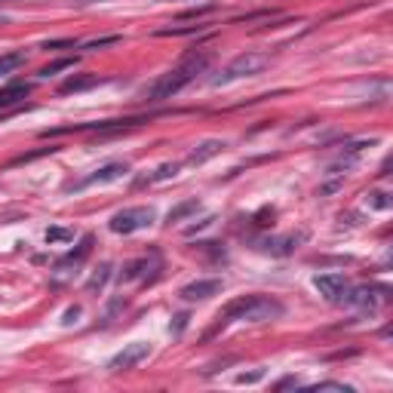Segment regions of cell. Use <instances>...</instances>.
Returning a JSON list of instances; mask_svg holds the SVG:
<instances>
[{
	"label": "cell",
	"mask_w": 393,
	"mask_h": 393,
	"mask_svg": "<svg viewBox=\"0 0 393 393\" xmlns=\"http://www.w3.org/2000/svg\"><path fill=\"white\" fill-rule=\"evenodd\" d=\"M283 304L270 295H243V298L230 301L219 317V329L230 323H270V319L283 317Z\"/></svg>",
	"instance_id": "cell-1"
},
{
	"label": "cell",
	"mask_w": 393,
	"mask_h": 393,
	"mask_svg": "<svg viewBox=\"0 0 393 393\" xmlns=\"http://www.w3.org/2000/svg\"><path fill=\"white\" fill-rule=\"evenodd\" d=\"M206 65H209V55H206V53L184 55L181 65H175L172 71H166V74L160 77L148 92H144V99H148V102H166V99H172V95H179L197 74H203Z\"/></svg>",
	"instance_id": "cell-2"
},
{
	"label": "cell",
	"mask_w": 393,
	"mask_h": 393,
	"mask_svg": "<svg viewBox=\"0 0 393 393\" xmlns=\"http://www.w3.org/2000/svg\"><path fill=\"white\" fill-rule=\"evenodd\" d=\"M268 55H261V53H240L237 59H230L228 65H224V71L219 77L212 80V86H228V83H234V80H243V77H255V74H261L264 68H268Z\"/></svg>",
	"instance_id": "cell-3"
},
{
	"label": "cell",
	"mask_w": 393,
	"mask_h": 393,
	"mask_svg": "<svg viewBox=\"0 0 393 393\" xmlns=\"http://www.w3.org/2000/svg\"><path fill=\"white\" fill-rule=\"evenodd\" d=\"M157 219V212L151 209V206H130V209H120L117 215H111L108 228L114 230V234H135V230L142 228H151Z\"/></svg>",
	"instance_id": "cell-4"
},
{
	"label": "cell",
	"mask_w": 393,
	"mask_h": 393,
	"mask_svg": "<svg viewBox=\"0 0 393 393\" xmlns=\"http://www.w3.org/2000/svg\"><path fill=\"white\" fill-rule=\"evenodd\" d=\"M148 357H151V344L148 341H132V344H126L120 354H114L108 359V372H126V368H135Z\"/></svg>",
	"instance_id": "cell-5"
},
{
	"label": "cell",
	"mask_w": 393,
	"mask_h": 393,
	"mask_svg": "<svg viewBox=\"0 0 393 393\" xmlns=\"http://www.w3.org/2000/svg\"><path fill=\"white\" fill-rule=\"evenodd\" d=\"M126 172H130V163H120V160H114V163H105L102 170H95L92 175H86V179L74 181L68 191H83V188H92V184H108V181H117V179H123Z\"/></svg>",
	"instance_id": "cell-6"
},
{
	"label": "cell",
	"mask_w": 393,
	"mask_h": 393,
	"mask_svg": "<svg viewBox=\"0 0 393 393\" xmlns=\"http://www.w3.org/2000/svg\"><path fill=\"white\" fill-rule=\"evenodd\" d=\"M221 280H194V283H188V286H181V298L184 301H206V298H212V295H219L221 292Z\"/></svg>",
	"instance_id": "cell-7"
},
{
	"label": "cell",
	"mask_w": 393,
	"mask_h": 393,
	"mask_svg": "<svg viewBox=\"0 0 393 393\" xmlns=\"http://www.w3.org/2000/svg\"><path fill=\"white\" fill-rule=\"evenodd\" d=\"M304 240V234H286V237H268L258 243L261 252H270V255H289L295 252V246H298Z\"/></svg>",
	"instance_id": "cell-8"
},
{
	"label": "cell",
	"mask_w": 393,
	"mask_h": 393,
	"mask_svg": "<svg viewBox=\"0 0 393 393\" xmlns=\"http://www.w3.org/2000/svg\"><path fill=\"white\" fill-rule=\"evenodd\" d=\"M228 148L221 139H206V142H200L194 151L188 154V166H203L206 160H212V157H219L221 151Z\"/></svg>",
	"instance_id": "cell-9"
},
{
	"label": "cell",
	"mask_w": 393,
	"mask_h": 393,
	"mask_svg": "<svg viewBox=\"0 0 393 393\" xmlns=\"http://www.w3.org/2000/svg\"><path fill=\"white\" fill-rule=\"evenodd\" d=\"M314 286H317V292L323 295V298L335 301L344 292L347 280H344V274H319V277H314Z\"/></svg>",
	"instance_id": "cell-10"
},
{
	"label": "cell",
	"mask_w": 393,
	"mask_h": 393,
	"mask_svg": "<svg viewBox=\"0 0 393 393\" xmlns=\"http://www.w3.org/2000/svg\"><path fill=\"white\" fill-rule=\"evenodd\" d=\"M375 289L372 286H357V289H347L344 286V292L338 295L335 301H341V304H354V308H368L372 310L375 308Z\"/></svg>",
	"instance_id": "cell-11"
},
{
	"label": "cell",
	"mask_w": 393,
	"mask_h": 393,
	"mask_svg": "<svg viewBox=\"0 0 393 393\" xmlns=\"http://www.w3.org/2000/svg\"><path fill=\"white\" fill-rule=\"evenodd\" d=\"M151 264H160L157 252H151V255H144V258H135V261H130V264H123V270H120V283H132V280L144 277Z\"/></svg>",
	"instance_id": "cell-12"
},
{
	"label": "cell",
	"mask_w": 393,
	"mask_h": 393,
	"mask_svg": "<svg viewBox=\"0 0 393 393\" xmlns=\"http://www.w3.org/2000/svg\"><path fill=\"white\" fill-rule=\"evenodd\" d=\"M92 243H95V240H92V234H86L83 240H80V246H77V249H71V252L65 255V258H59V261H55V270H68V268H77V264L83 261V258H86V255H90V252H92Z\"/></svg>",
	"instance_id": "cell-13"
},
{
	"label": "cell",
	"mask_w": 393,
	"mask_h": 393,
	"mask_svg": "<svg viewBox=\"0 0 393 393\" xmlns=\"http://www.w3.org/2000/svg\"><path fill=\"white\" fill-rule=\"evenodd\" d=\"M181 170V163H160L154 172H148V175H142L139 181H135V188H148V184H160V181H170L175 179Z\"/></svg>",
	"instance_id": "cell-14"
},
{
	"label": "cell",
	"mask_w": 393,
	"mask_h": 393,
	"mask_svg": "<svg viewBox=\"0 0 393 393\" xmlns=\"http://www.w3.org/2000/svg\"><path fill=\"white\" fill-rule=\"evenodd\" d=\"M102 80L99 74H71L65 83L59 86V92L62 95H68V92H83V90H92V86H99Z\"/></svg>",
	"instance_id": "cell-15"
},
{
	"label": "cell",
	"mask_w": 393,
	"mask_h": 393,
	"mask_svg": "<svg viewBox=\"0 0 393 393\" xmlns=\"http://www.w3.org/2000/svg\"><path fill=\"white\" fill-rule=\"evenodd\" d=\"M28 92H31V83H6L4 90H0V111L19 105V102L25 99Z\"/></svg>",
	"instance_id": "cell-16"
},
{
	"label": "cell",
	"mask_w": 393,
	"mask_h": 393,
	"mask_svg": "<svg viewBox=\"0 0 393 393\" xmlns=\"http://www.w3.org/2000/svg\"><path fill=\"white\" fill-rule=\"evenodd\" d=\"M111 274H114V264L111 261H105V264H99V270L90 277V283H86V292L90 295H95V292H102V289L108 286V280H111Z\"/></svg>",
	"instance_id": "cell-17"
},
{
	"label": "cell",
	"mask_w": 393,
	"mask_h": 393,
	"mask_svg": "<svg viewBox=\"0 0 393 393\" xmlns=\"http://www.w3.org/2000/svg\"><path fill=\"white\" fill-rule=\"evenodd\" d=\"M200 209V200L197 197H191V200H184V203H179V206H172L170 209V215H166V221L170 224H175V221H184L188 215H194Z\"/></svg>",
	"instance_id": "cell-18"
},
{
	"label": "cell",
	"mask_w": 393,
	"mask_h": 393,
	"mask_svg": "<svg viewBox=\"0 0 393 393\" xmlns=\"http://www.w3.org/2000/svg\"><path fill=\"white\" fill-rule=\"evenodd\" d=\"M22 65H25V53H6V55H0V77L10 74V71H15V68H22Z\"/></svg>",
	"instance_id": "cell-19"
},
{
	"label": "cell",
	"mask_w": 393,
	"mask_h": 393,
	"mask_svg": "<svg viewBox=\"0 0 393 393\" xmlns=\"http://www.w3.org/2000/svg\"><path fill=\"white\" fill-rule=\"evenodd\" d=\"M366 206H368V209L387 212L390 209V194H384V191H368V194H366Z\"/></svg>",
	"instance_id": "cell-20"
},
{
	"label": "cell",
	"mask_w": 393,
	"mask_h": 393,
	"mask_svg": "<svg viewBox=\"0 0 393 393\" xmlns=\"http://www.w3.org/2000/svg\"><path fill=\"white\" fill-rule=\"evenodd\" d=\"M203 25H184V28H163L157 31V37H181V34H200Z\"/></svg>",
	"instance_id": "cell-21"
},
{
	"label": "cell",
	"mask_w": 393,
	"mask_h": 393,
	"mask_svg": "<svg viewBox=\"0 0 393 393\" xmlns=\"http://www.w3.org/2000/svg\"><path fill=\"white\" fill-rule=\"evenodd\" d=\"M74 237V230H68V228H50L46 230V243H62V240H71Z\"/></svg>",
	"instance_id": "cell-22"
},
{
	"label": "cell",
	"mask_w": 393,
	"mask_h": 393,
	"mask_svg": "<svg viewBox=\"0 0 393 393\" xmlns=\"http://www.w3.org/2000/svg\"><path fill=\"white\" fill-rule=\"evenodd\" d=\"M314 390L319 393V390H341V393H354V387L350 384H341V381H319V384H314Z\"/></svg>",
	"instance_id": "cell-23"
},
{
	"label": "cell",
	"mask_w": 393,
	"mask_h": 393,
	"mask_svg": "<svg viewBox=\"0 0 393 393\" xmlns=\"http://www.w3.org/2000/svg\"><path fill=\"white\" fill-rule=\"evenodd\" d=\"M65 68H74V59H59V62H53V65H46L40 74L43 77H50V74H59V71H65Z\"/></svg>",
	"instance_id": "cell-24"
},
{
	"label": "cell",
	"mask_w": 393,
	"mask_h": 393,
	"mask_svg": "<svg viewBox=\"0 0 393 393\" xmlns=\"http://www.w3.org/2000/svg\"><path fill=\"white\" fill-rule=\"evenodd\" d=\"M111 43H120V37H117V34H111V37L90 40V43H83V50H102V46H111Z\"/></svg>",
	"instance_id": "cell-25"
},
{
	"label": "cell",
	"mask_w": 393,
	"mask_h": 393,
	"mask_svg": "<svg viewBox=\"0 0 393 393\" xmlns=\"http://www.w3.org/2000/svg\"><path fill=\"white\" fill-rule=\"evenodd\" d=\"M212 221H215V215H206V219H200L197 224H191V228L184 230V234H188V237H194L197 230H206V228H212Z\"/></svg>",
	"instance_id": "cell-26"
},
{
	"label": "cell",
	"mask_w": 393,
	"mask_h": 393,
	"mask_svg": "<svg viewBox=\"0 0 393 393\" xmlns=\"http://www.w3.org/2000/svg\"><path fill=\"white\" fill-rule=\"evenodd\" d=\"M212 10H215V4H206V6H197V10L181 13V19H197V15H206V13H212Z\"/></svg>",
	"instance_id": "cell-27"
},
{
	"label": "cell",
	"mask_w": 393,
	"mask_h": 393,
	"mask_svg": "<svg viewBox=\"0 0 393 393\" xmlns=\"http://www.w3.org/2000/svg\"><path fill=\"white\" fill-rule=\"evenodd\" d=\"M264 378V372H261V368H258V372H249V375H237V384H255V381H261Z\"/></svg>",
	"instance_id": "cell-28"
},
{
	"label": "cell",
	"mask_w": 393,
	"mask_h": 393,
	"mask_svg": "<svg viewBox=\"0 0 393 393\" xmlns=\"http://www.w3.org/2000/svg\"><path fill=\"white\" fill-rule=\"evenodd\" d=\"M62 46H74V40H53V43H43V50H62Z\"/></svg>",
	"instance_id": "cell-29"
},
{
	"label": "cell",
	"mask_w": 393,
	"mask_h": 393,
	"mask_svg": "<svg viewBox=\"0 0 393 393\" xmlns=\"http://www.w3.org/2000/svg\"><path fill=\"white\" fill-rule=\"evenodd\" d=\"M74 317H80V308H68V310H65V319H62V323L71 326V323H74Z\"/></svg>",
	"instance_id": "cell-30"
},
{
	"label": "cell",
	"mask_w": 393,
	"mask_h": 393,
	"mask_svg": "<svg viewBox=\"0 0 393 393\" xmlns=\"http://www.w3.org/2000/svg\"><path fill=\"white\" fill-rule=\"evenodd\" d=\"M277 387H280V390H283V387H298V378H286V381H280Z\"/></svg>",
	"instance_id": "cell-31"
},
{
	"label": "cell",
	"mask_w": 393,
	"mask_h": 393,
	"mask_svg": "<svg viewBox=\"0 0 393 393\" xmlns=\"http://www.w3.org/2000/svg\"><path fill=\"white\" fill-rule=\"evenodd\" d=\"M0 22H6V15H4V13H0Z\"/></svg>",
	"instance_id": "cell-32"
}]
</instances>
